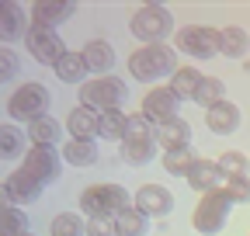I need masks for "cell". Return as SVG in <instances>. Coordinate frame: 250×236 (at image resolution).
Wrapping results in <instances>:
<instances>
[{"label":"cell","instance_id":"1","mask_svg":"<svg viewBox=\"0 0 250 236\" xmlns=\"http://www.w3.org/2000/svg\"><path fill=\"white\" fill-rule=\"evenodd\" d=\"M129 63V77L139 83H156L164 77H174L177 70V49L170 42H156V45H139L125 56Z\"/></svg>","mask_w":250,"mask_h":236},{"label":"cell","instance_id":"2","mask_svg":"<svg viewBox=\"0 0 250 236\" xmlns=\"http://www.w3.org/2000/svg\"><path fill=\"white\" fill-rule=\"evenodd\" d=\"M132 205V195L129 188H122L115 181H101V184H87L80 191V212L83 219H115L122 209H129Z\"/></svg>","mask_w":250,"mask_h":236},{"label":"cell","instance_id":"3","mask_svg":"<svg viewBox=\"0 0 250 236\" xmlns=\"http://www.w3.org/2000/svg\"><path fill=\"white\" fill-rule=\"evenodd\" d=\"M129 32L139 39V45H156V42L174 39L177 24H174V14L164 4H143L129 18Z\"/></svg>","mask_w":250,"mask_h":236},{"label":"cell","instance_id":"4","mask_svg":"<svg viewBox=\"0 0 250 236\" xmlns=\"http://www.w3.org/2000/svg\"><path fill=\"white\" fill-rule=\"evenodd\" d=\"M129 98V83L122 77H90L80 83V104L90 108V111H111V108H122V101Z\"/></svg>","mask_w":250,"mask_h":236},{"label":"cell","instance_id":"5","mask_svg":"<svg viewBox=\"0 0 250 236\" xmlns=\"http://www.w3.org/2000/svg\"><path fill=\"white\" fill-rule=\"evenodd\" d=\"M49 91H45V83H39V80H28V83H18V91L7 98V118L11 122H35V118H42V115H49Z\"/></svg>","mask_w":250,"mask_h":236},{"label":"cell","instance_id":"6","mask_svg":"<svg viewBox=\"0 0 250 236\" xmlns=\"http://www.w3.org/2000/svg\"><path fill=\"white\" fill-rule=\"evenodd\" d=\"M229 212H233V201L226 198V191H223V188H219V191H208V195H202L198 205H195L191 226H195V233H202V236H215L219 229L229 222Z\"/></svg>","mask_w":250,"mask_h":236},{"label":"cell","instance_id":"7","mask_svg":"<svg viewBox=\"0 0 250 236\" xmlns=\"http://www.w3.org/2000/svg\"><path fill=\"white\" fill-rule=\"evenodd\" d=\"M174 49L191 59H212L219 56V28L212 24H184L174 32Z\"/></svg>","mask_w":250,"mask_h":236},{"label":"cell","instance_id":"8","mask_svg":"<svg viewBox=\"0 0 250 236\" xmlns=\"http://www.w3.org/2000/svg\"><path fill=\"white\" fill-rule=\"evenodd\" d=\"M24 49H28V56L35 59V63H42V66H56V63H59V56L66 52V42H62V35L56 32V28H49V24H35V21H31L28 35H24Z\"/></svg>","mask_w":250,"mask_h":236},{"label":"cell","instance_id":"9","mask_svg":"<svg viewBox=\"0 0 250 236\" xmlns=\"http://www.w3.org/2000/svg\"><path fill=\"white\" fill-rule=\"evenodd\" d=\"M21 167L45 188V184L59 181V174H62V153L56 150V146H31V150L24 153V160H21Z\"/></svg>","mask_w":250,"mask_h":236},{"label":"cell","instance_id":"10","mask_svg":"<svg viewBox=\"0 0 250 236\" xmlns=\"http://www.w3.org/2000/svg\"><path fill=\"white\" fill-rule=\"evenodd\" d=\"M139 111L149 118L153 125H164V122H170V118H177V111H181V98L170 91V83H156V87H149V91L143 94Z\"/></svg>","mask_w":250,"mask_h":236},{"label":"cell","instance_id":"11","mask_svg":"<svg viewBox=\"0 0 250 236\" xmlns=\"http://www.w3.org/2000/svg\"><path fill=\"white\" fill-rule=\"evenodd\" d=\"M132 205H136L146 219H164V216L174 212V195H170V188L149 181V184H139V188H136Z\"/></svg>","mask_w":250,"mask_h":236},{"label":"cell","instance_id":"12","mask_svg":"<svg viewBox=\"0 0 250 236\" xmlns=\"http://www.w3.org/2000/svg\"><path fill=\"white\" fill-rule=\"evenodd\" d=\"M31 28V14L18 4V0H0V42L11 45V42H24Z\"/></svg>","mask_w":250,"mask_h":236},{"label":"cell","instance_id":"13","mask_svg":"<svg viewBox=\"0 0 250 236\" xmlns=\"http://www.w3.org/2000/svg\"><path fill=\"white\" fill-rule=\"evenodd\" d=\"M80 56H83V63H87V73H94V77H111V70H115V63H118L115 45H111L108 39H101V35L87 39L83 49H80Z\"/></svg>","mask_w":250,"mask_h":236},{"label":"cell","instance_id":"14","mask_svg":"<svg viewBox=\"0 0 250 236\" xmlns=\"http://www.w3.org/2000/svg\"><path fill=\"white\" fill-rule=\"evenodd\" d=\"M4 188H7V195H11V205H18V209H24V205H31V201L42 198V184H39L24 167H14V170L7 174Z\"/></svg>","mask_w":250,"mask_h":236},{"label":"cell","instance_id":"15","mask_svg":"<svg viewBox=\"0 0 250 236\" xmlns=\"http://www.w3.org/2000/svg\"><path fill=\"white\" fill-rule=\"evenodd\" d=\"M240 122H243V111H240V104H233V101H219V104H212V108L205 111V125H208V132H215V136H233V132L240 129Z\"/></svg>","mask_w":250,"mask_h":236},{"label":"cell","instance_id":"16","mask_svg":"<svg viewBox=\"0 0 250 236\" xmlns=\"http://www.w3.org/2000/svg\"><path fill=\"white\" fill-rule=\"evenodd\" d=\"M31 150V139L18 122H0V160H24V153Z\"/></svg>","mask_w":250,"mask_h":236},{"label":"cell","instance_id":"17","mask_svg":"<svg viewBox=\"0 0 250 236\" xmlns=\"http://www.w3.org/2000/svg\"><path fill=\"white\" fill-rule=\"evenodd\" d=\"M28 14H31V21H35V24L56 28V24L70 21V18L77 14V4H70V0H35Z\"/></svg>","mask_w":250,"mask_h":236},{"label":"cell","instance_id":"18","mask_svg":"<svg viewBox=\"0 0 250 236\" xmlns=\"http://www.w3.org/2000/svg\"><path fill=\"white\" fill-rule=\"evenodd\" d=\"M223 170H219V163L215 160H195L191 163V170H188V177H184V181L188 184H191L195 191H202V195H208V191H219V188H223Z\"/></svg>","mask_w":250,"mask_h":236},{"label":"cell","instance_id":"19","mask_svg":"<svg viewBox=\"0 0 250 236\" xmlns=\"http://www.w3.org/2000/svg\"><path fill=\"white\" fill-rule=\"evenodd\" d=\"M59 153H62V163H70V167H94L101 157V146H98V139H66Z\"/></svg>","mask_w":250,"mask_h":236},{"label":"cell","instance_id":"20","mask_svg":"<svg viewBox=\"0 0 250 236\" xmlns=\"http://www.w3.org/2000/svg\"><path fill=\"white\" fill-rule=\"evenodd\" d=\"M156 146L167 153V150H184V146H191V125L184 122V118H170V122L156 125Z\"/></svg>","mask_w":250,"mask_h":236},{"label":"cell","instance_id":"21","mask_svg":"<svg viewBox=\"0 0 250 236\" xmlns=\"http://www.w3.org/2000/svg\"><path fill=\"white\" fill-rule=\"evenodd\" d=\"M24 132H28L31 146H56V142H66V139H62V122H59L56 115H42V118H35V122H28Z\"/></svg>","mask_w":250,"mask_h":236},{"label":"cell","instance_id":"22","mask_svg":"<svg viewBox=\"0 0 250 236\" xmlns=\"http://www.w3.org/2000/svg\"><path fill=\"white\" fill-rule=\"evenodd\" d=\"M66 132L70 139H98V111H90L83 104L70 108L66 115Z\"/></svg>","mask_w":250,"mask_h":236},{"label":"cell","instance_id":"23","mask_svg":"<svg viewBox=\"0 0 250 236\" xmlns=\"http://www.w3.org/2000/svg\"><path fill=\"white\" fill-rule=\"evenodd\" d=\"M250 49V35H247V28L240 24H226V28H219V56H226V59H240L247 56Z\"/></svg>","mask_w":250,"mask_h":236},{"label":"cell","instance_id":"24","mask_svg":"<svg viewBox=\"0 0 250 236\" xmlns=\"http://www.w3.org/2000/svg\"><path fill=\"white\" fill-rule=\"evenodd\" d=\"M118 157L129 167H146L156 157V139H122L118 142Z\"/></svg>","mask_w":250,"mask_h":236},{"label":"cell","instance_id":"25","mask_svg":"<svg viewBox=\"0 0 250 236\" xmlns=\"http://www.w3.org/2000/svg\"><path fill=\"white\" fill-rule=\"evenodd\" d=\"M98 136L108 139V142H122L129 136V115L122 108H111V111H101L98 115Z\"/></svg>","mask_w":250,"mask_h":236},{"label":"cell","instance_id":"26","mask_svg":"<svg viewBox=\"0 0 250 236\" xmlns=\"http://www.w3.org/2000/svg\"><path fill=\"white\" fill-rule=\"evenodd\" d=\"M52 70H56V77H59L62 83H70V87H73V83H83V77H87V63H83L80 49H66Z\"/></svg>","mask_w":250,"mask_h":236},{"label":"cell","instance_id":"27","mask_svg":"<svg viewBox=\"0 0 250 236\" xmlns=\"http://www.w3.org/2000/svg\"><path fill=\"white\" fill-rule=\"evenodd\" d=\"M49 236H87V219L83 212L77 209H66V212H56L52 222H49Z\"/></svg>","mask_w":250,"mask_h":236},{"label":"cell","instance_id":"28","mask_svg":"<svg viewBox=\"0 0 250 236\" xmlns=\"http://www.w3.org/2000/svg\"><path fill=\"white\" fill-rule=\"evenodd\" d=\"M202 70L198 66H177L174 77H170V91L181 98V101H195V91H198V83H202Z\"/></svg>","mask_w":250,"mask_h":236},{"label":"cell","instance_id":"29","mask_svg":"<svg viewBox=\"0 0 250 236\" xmlns=\"http://www.w3.org/2000/svg\"><path fill=\"white\" fill-rule=\"evenodd\" d=\"M111 222H115V236H146V233H149V219L136 209V205L122 209Z\"/></svg>","mask_w":250,"mask_h":236},{"label":"cell","instance_id":"30","mask_svg":"<svg viewBox=\"0 0 250 236\" xmlns=\"http://www.w3.org/2000/svg\"><path fill=\"white\" fill-rule=\"evenodd\" d=\"M219 101H226V83L219 80V77H212V73H205L202 83H198V91H195V104H202V108L208 111V108L219 104Z\"/></svg>","mask_w":250,"mask_h":236},{"label":"cell","instance_id":"31","mask_svg":"<svg viewBox=\"0 0 250 236\" xmlns=\"http://www.w3.org/2000/svg\"><path fill=\"white\" fill-rule=\"evenodd\" d=\"M195 160H198V157H195L191 146H184V150H167V153L160 157V163H164V170H167L170 177H188V170H191Z\"/></svg>","mask_w":250,"mask_h":236},{"label":"cell","instance_id":"32","mask_svg":"<svg viewBox=\"0 0 250 236\" xmlns=\"http://www.w3.org/2000/svg\"><path fill=\"white\" fill-rule=\"evenodd\" d=\"M31 233L28 229V212L18 209V205H11V209L0 212V236H24Z\"/></svg>","mask_w":250,"mask_h":236},{"label":"cell","instance_id":"33","mask_svg":"<svg viewBox=\"0 0 250 236\" xmlns=\"http://www.w3.org/2000/svg\"><path fill=\"white\" fill-rule=\"evenodd\" d=\"M223 191L233 205H247L250 201V174H236V177H223Z\"/></svg>","mask_w":250,"mask_h":236},{"label":"cell","instance_id":"34","mask_svg":"<svg viewBox=\"0 0 250 236\" xmlns=\"http://www.w3.org/2000/svg\"><path fill=\"white\" fill-rule=\"evenodd\" d=\"M219 170H223L226 177H236V174H250V157L240 153V150H226V153H219Z\"/></svg>","mask_w":250,"mask_h":236},{"label":"cell","instance_id":"35","mask_svg":"<svg viewBox=\"0 0 250 236\" xmlns=\"http://www.w3.org/2000/svg\"><path fill=\"white\" fill-rule=\"evenodd\" d=\"M125 139H156V125L143 111H136V115H129V136Z\"/></svg>","mask_w":250,"mask_h":236},{"label":"cell","instance_id":"36","mask_svg":"<svg viewBox=\"0 0 250 236\" xmlns=\"http://www.w3.org/2000/svg\"><path fill=\"white\" fill-rule=\"evenodd\" d=\"M18 70H21V63H18V52H14L11 45H0V83L14 80V77H18Z\"/></svg>","mask_w":250,"mask_h":236},{"label":"cell","instance_id":"37","mask_svg":"<svg viewBox=\"0 0 250 236\" xmlns=\"http://www.w3.org/2000/svg\"><path fill=\"white\" fill-rule=\"evenodd\" d=\"M87 236H115V222L111 219H87Z\"/></svg>","mask_w":250,"mask_h":236},{"label":"cell","instance_id":"38","mask_svg":"<svg viewBox=\"0 0 250 236\" xmlns=\"http://www.w3.org/2000/svg\"><path fill=\"white\" fill-rule=\"evenodd\" d=\"M4 209H11V195H7L4 181H0V212H4Z\"/></svg>","mask_w":250,"mask_h":236},{"label":"cell","instance_id":"39","mask_svg":"<svg viewBox=\"0 0 250 236\" xmlns=\"http://www.w3.org/2000/svg\"><path fill=\"white\" fill-rule=\"evenodd\" d=\"M24 236H35V233H24Z\"/></svg>","mask_w":250,"mask_h":236}]
</instances>
